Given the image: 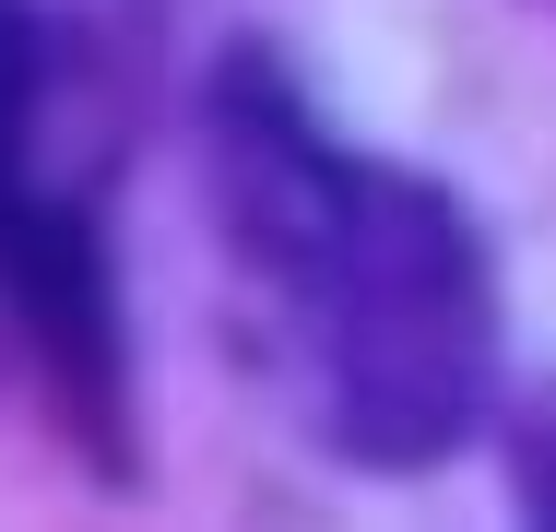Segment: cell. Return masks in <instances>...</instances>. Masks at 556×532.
Wrapping results in <instances>:
<instances>
[{
  "instance_id": "1",
  "label": "cell",
  "mask_w": 556,
  "mask_h": 532,
  "mask_svg": "<svg viewBox=\"0 0 556 532\" xmlns=\"http://www.w3.org/2000/svg\"><path fill=\"white\" fill-rule=\"evenodd\" d=\"M214 202L296 415L367 473L439 461L497 367L473 225L427 178L320 142L273 72H237L214 106Z\"/></svg>"
},
{
  "instance_id": "2",
  "label": "cell",
  "mask_w": 556,
  "mask_h": 532,
  "mask_svg": "<svg viewBox=\"0 0 556 532\" xmlns=\"http://www.w3.org/2000/svg\"><path fill=\"white\" fill-rule=\"evenodd\" d=\"M533 509H545V532H556V426L533 438Z\"/></svg>"
}]
</instances>
